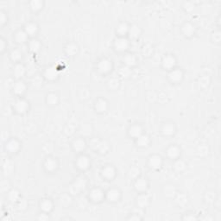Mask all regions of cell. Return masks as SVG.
<instances>
[{
  "mask_svg": "<svg viewBox=\"0 0 221 221\" xmlns=\"http://www.w3.org/2000/svg\"><path fill=\"white\" fill-rule=\"evenodd\" d=\"M115 46H116V49L119 51H124L125 49H128V46H129V42L125 38H118L117 41H116V43H115Z\"/></svg>",
  "mask_w": 221,
  "mask_h": 221,
  "instance_id": "6da1fadb",
  "label": "cell"
},
{
  "mask_svg": "<svg viewBox=\"0 0 221 221\" xmlns=\"http://www.w3.org/2000/svg\"><path fill=\"white\" fill-rule=\"evenodd\" d=\"M99 69L102 73H108L111 69V63L108 60H102L99 64Z\"/></svg>",
  "mask_w": 221,
  "mask_h": 221,
  "instance_id": "7a4b0ae2",
  "label": "cell"
},
{
  "mask_svg": "<svg viewBox=\"0 0 221 221\" xmlns=\"http://www.w3.org/2000/svg\"><path fill=\"white\" fill-rule=\"evenodd\" d=\"M106 196L110 201H117L120 197V192L117 189H111L107 193Z\"/></svg>",
  "mask_w": 221,
  "mask_h": 221,
  "instance_id": "3957f363",
  "label": "cell"
},
{
  "mask_svg": "<svg viewBox=\"0 0 221 221\" xmlns=\"http://www.w3.org/2000/svg\"><path fill=\"white\" fill-rule=\"evenodd\" d=\"M15 108L16 110H18L20 113H23L24 111H26L27 108H28V103L24 100H21L19 99L16 102V105H15Z\"/></svg>",
  "mask_w": 221,
  "mask_h": 221,
  "instance_id": "277c9868",
  "label": "cell"
},
{
  "mask_svg": "<svg viewBox=\"0 0 221 221\" xmlns=\"http://www.w3.org/2000/svg\"><path fill=\"white\" fill-rule=\"evenodd\" d=\"M149 165L151 166L153 168H159L162 165V160L159 156H153L149 159Z\"/></svg>",
  "mask_w": 221,
  "mask_h": 221,
  "instance_id": "5b68a950",
  "label": "cell"
},
{
  "mask_svg": "<svg viewBox=\"0 0 221 221\" xmlns=\"http://www.w3.org/2000/svg\"><path fill=\"white\" fill-rule=\"evenodd\" d=\"M89 163H90V162H89L88 158L86 157V156H81V157H80V158L78 159V161H77V165H78V167H79L80 168H81V169H86V168H87L88 166H89Z\"/></svg>",
  "mask_w": 221,
  "mask_h": 221,
  "instance_id": "8992f818",
  "label": "cell"
},
{
  "mask_svg": "<svg viewBox=\"0 0 221 221\" xmlns=\"http://www.w3.org/2000/svg\"><path fill=\"white\" fill-rule=\"evenodd\" d=\"M169 78L172 81L174 82H178L182 80V73L180 70H173L169 74Z\"/></svg>",
  "mask_w": 221,
  "mask_h": 221,
  "instance_id": "52a82bcc",
  "label": "cell"
},
{
  "mask_svg": "<svg viewBox=\"0 0 221 221\" xmlns=\"http://www.w3.org/2000/svg\"><path fill=\"white\" fill-rule=\"evenodd\" d=\"M91 198L94 201H100L103 198V193L99 189H93L91 192Z\"/></svg>",
  "mask_w": 221,
  "mask_h": 221,
  "instance_id": "ba28073f",
  "label": "cell"
},
{
  "mask_svg": "<svg viewBox=\"0 0 221 221\" xmlns=\"http://www.w3.org/2000/svg\"><path fill=\"white\" fill-rule=\"evenodd\" d=\"M6 149L11 151V152H16L18 151L19 149V143L17 140H11L10 141L7 145H6Z\"/></svg>",
  "mask_w": 221,
  "mask_h": 221,
  "instance_id": "9c48e42d",
  "label": "cell"
},
{
  "mask_svg": "<svg viewBox=\"0 0 221 221\" xmlns=\"http://www.w3.org/2000/svg\"><path fill=\"white\" fill-rule=\"evenodd\" d=\"M175 64V60L172 56H167L163 60V66L166 68H172Z\"/></svg>",
  "mask_w": 221,
  "mask_h": 221,
  "instance_id": "30bf717a",
  "label": "cell"
},
{
  "mask_svg": "<svg viewBox=\"0 0 221 221\" xmlns=\"http://www.w3.org/2000/svg\"><path fill=\"white\" fill-rule=\"evenodd\" d=\"M103 175L107 179H112L115 175V170L112 167H106L103 170Z\"/></svg>",
  "mask_w": 221,
  "mask_h": 221,
  "instance_id": "8fae6325",
  "label": "cell"
},
{
  "mask_svg": "<svg viewBox=\"0 0 221 221\" xmlns=\"http://www.w3.org/2000/svg\"><path fill=\"white\" fill-rule=\"evenodd\" d=\"M149 144V139L147 136L145 135H141L140 137H137V145L140 147H145Z\"/></svg>",
  "mask_w": 221,
  "mask_h": 221,
  "instance_id": "7c38bea8",
  "label": "cell"
},
{
  "mask_svg": "<svg viewBox=\"0 0 221 221\" xmlns=\"http://www.w3.org/2000/svg\"><path fill=\"white\" fill-rule=\"evenodd\" d=\"M13 89L14 92L17 94H22L23 92L25 91V85L23 84V82L18 81L17 82L14 86H13Z\"/></svg>",
  "mask_w": 221,
  "mask_h": 221,
  "instance_id": "4fadbf2b",
  "label": "cell"
},
{
  "mask_svg": "<svg viewBox=\"0 0 221 221\" xmlns=\"http://www.w3.org/2000/svg\"><path fill=\"white\" fill-rule=\"evenodd\" d=\"M130 136H132L133 137H138L142 135V129L140 126H137V125H135V126H132L130 129Z\"/></svg>",
  "mask_w": 221,
  "mask_h": 221,
  "instance_id": "5bb4252c",
  "label": "cell"
},
{
  "mask_svg": "<svg viewBox=\"0 0 221 221\" xmlns=\"http://www.w3.org/2000/svg\"><path fill=\"white\" fill-rule=\"evenodd\" d=\"M45 76L49 80H55V78L58 76L57 71L53 68H49L45 71Z\"/></svg>",
  "mask_w": 221,
  "mask_h": 221,
  "instance_id": "9a60e30c",
  "label": "cell"
},
{
  "mask_svg": "<svg viewBox=\"0 0 221 221\" xmlns=\"http://www.w3.org/2000/svg\"><path fill=\"white\" fill-rule=\"evenodd\" d=\"M37 31V27L35 23H29L25 26V32L27 35H34Z\"/></svg>",
  "mask_w": 221,
  "mask_h": 221,
  "instance_id": "2e32d148",
  "label": "cell"
},
{
  "mask_svg": "<svg viewBox=\"0 0 221 221\" xmlns=\"http://www.w3.org/2000/svg\"><path fill=\"white\" fill-rule=\"evenodd\" d=\"M136 188L139 191H144L147 188V182L144 179H138L136 182Z\"/></svg>",
  "mask_w": 221,
  "mask_h": 221,
  "instance_id": "e0dca14e",
  "label": "cell"
},
{
  "mask_svg": "<svg viewBox=\"0 0 221 221\" xmlns=\"http://www.w3.org/2000/svg\"><path fill=\"white\" fill-rule=\"evenodd\" d=\"M45 168H46V169L49 170V171H54L55 169H56V168H57V163H56V162H55V160H53V159H49V160H47L46 163H45Z\"/></svg>",
  "mask_w": 221,
  "mask_h": 221,
  "instance_id": "ac0fdd59",
  "label": "cell"
},
{
  "mask_svg": "<svg viewBox=\"0 0 221 221\" xmlns=\"http://www.w3.org/2000/svg\"><path fill=\"white\" fill-rule=\"evenodd\" d=\"M137 204L140 207H145L149 204V197L147 195H140L137 199Z\"/></svg>",
  "mask_w": 221,
  "mask_h": 221,
  "instance_id": "d6986e66",
  "label": "cell"
},
{
  "mask_svg": "<svg viewBox=\"0 0 221 221\" xmlns=\"http://www.w3.org/2000/svg\"><path fill=\"white\" fill-rule=\"evenodd\" d=\"M85 147H86V144L82 139H77L76 141H74V148L75 150L81 151L85 149Z\"/></svg>",
  "mask_w": 221,
  "mask_h": 221,
  "instance_id": "ffe728a7",
  "label": "cell"
},
{
  "mask_svg": "<svg viewBox=\"0 0 221 221\" xmlns=\"http://www.w3.org/2000/svg\"><path fill=\"white\" fill-rule=\"evenodd\" d=\"M95 107H96V110L98 111H105L107 108V104H106V102L105 100L99 99V100L97 101Z\"/></svg>",
  "mask_w": 221,
  "mask_h": 221,
  "instance_id": "44dd1931",
  "label": "cell"
},
{
  "mask_svg": "<svg viewBox=\"0 0 221 221\" xmlns=\"http://www.w3.org/2000/svg\"><path fill=\"white\" fill-rule=\"evenodd\" d=\"M182 30H183V33H184L186 36H187V37H190V36H192L194 33V26L191 25V24H189V23L185 24Z\"/></svg>",
  "mask_w": 221,
  "mask_h": 221,
  "instance_id": "7402d4cb",
  "label": "cell"
},
{
  "mask_svg": "<svg viewBox=\"0 0 221 221\" xmlns=\"http://www.w3.org/2000/svg\"><path fill=\"white\" fill-rule=\"evenodd\" d=\"M85 186H86V181L83 178H79L76 180L74 187L77 191H80V190H82L85 187Z\"/></svg>",
  "mask_w": 221,
  "mask_h": 221,
  "instance_id": "603a6c76",
  "label": "cell"
},
{
  "mask_svg": "<svg viewBox=\"0 0 221 221\" xmlns=\"http://www.w3.org/2000/svg\"><path fill=\"white\" fill-rule=\"evenodd\" d=\"M41 207L44 212H49L53 207V204L49 200H44L41 204Z\"/></svg>",
  "mask_w": 221,
  "mask_h": 221,
  "instance_id": "cb8c5ba5",
  "label": "cell"
},
{
  "mask_svg": "<svg viewBox=\"0 0 221 221\" xmlns=\"http://www.w3.org/2000/svg\"><path fill=\"white\" fill-rule=\"evenodd\" d=\"M27 39V34L24 31H19L16 35V41L19 43H23Z\"/></svg>",
  "mask_w": 221,
  "mask_h": 221,
  "instance_id": "d4e9b609",
  "label": "cell"
},
{
  "mask_svg": "<svg viewBox=\"0 0 221 221\" xmlns=\"http://www.w3.org/2000/svg\"><path fill=\"white\" fill-rule=\"evenodd\" d=\"M179 155V149L176 147H171L168 150V156L170 158H175Z\"/></svg>",
  "mask_w": 221,
  "mask_h": 221,
  "instance_id": "484cf974",
  "label": "cell"
},
{
  "mask_svg": "<svg viewBox=\"0 0 221 221\" xmlns=\"http://www.w3.org/2000/svg\"><path fill=\"white\" fill-rule=\"evenodd\" d=\"M24 72H25V69H24V68L22 65L16 66V68L14 69V74L16 75V77H18V78L22 77L24 74Z\"/></svg>",
  "mask_w": 221,
  "mask_h": 221,
  "instance_id": "4316f807",
  "label": "cell"
},
{
  "mask_svg": "<svg viewBox=\"0 0 221 221\" xmlns=\"http://www.w3.org/2000/svg\"><path fill=\"white\" fill-rule=\"evenodd\" d=\"M125 62L127 66H133L136 62V57L132 55H127L125 57Z\"/></svg>",
  "mask_w": 221,
  "mask_h": 221,
  "instance_id": "83f0119b",
  "label": "cell"
},
{
  "mask_svg": "<svg viewBox=\"0 0 221 221\" xmlns=\"http://www.w3.org/2000/svg\"><path fill=\"white\" fill-rule=\"evenodd\" d=\"M175 132V128H174V126L172 125H170V124H167L164 125V127H163V133L167 135V136H170V135H172L173 133Z\"/></svg>",
  "mask_w": 221,
  "mask_h": 221,
  "instance_id": "f1b7e54d",
  "label": "cell"
},
{
  "mask_svg": "<svg viewBox=\"0 0 221 221\" xmlns=\"http://www.w3.org/2000/svg\"><path fill=\"white\" fill-rule=\"evenodd\" d=\"M77 50H78L77 46H76V45H74V44H73V43L69 44V45L67 47V49H66V52H67V54L69 55H74V54H76Z\"/></svg>",
  "mask_w": 221,
  "mask_h": 221,
  "instance_id": "f546056e",
  "label": "cell"
},
{
  "mask_svg": "<svg viewBox=\"0 0 221 221\" xmlns=\"http://www.w3.org/2000/svg\"><path fill=\"white\" fill-rule=\"evenodd\" d=\"M30 48L32 51L36 52L37 50L40 49L41 48V43L37 41V40H32L30 43Z\"/></svg>",
  "mask_w": 221,
  "mask_h": 221,
  "instance_id": "4dcf8cb0",
  "label": "cell"
},
{
  "mask_svg": "<svg viewBox=\"0 0 221 221\" xmlns=\"http://www.w3.org/2000/svg\"><path fill=\"white\" fill-rule=\"evenodd\" d=\"M128 31H129V28H128L127 24H125V23H121V24H119V26L118 27V32L120 35H125V34H126Z\"/></svg>",
  "mask_w": 221,
  "mask_h": 221,
  "instance_id": "1f68e13d",
  "label": "cell"
},
{
  "mask_svg": "<svg viewBox=\"0 0 221 221\" xmlns=\"http://www.w3.org/2000/svg\"><path fill=\"white\" fill-rule=\"evenodd\" d=\"M47 101L49 105H55L58 101V98L54 93H50L49 95H48Z\"/></svg>",
  "mask_w": 221,
  "mask_h": 221,
  "instance_id": "d6a6232c",
  "label": "cell"
},
{
  "mask_svg": "<svg viewBox=\"0 0 221 221\" xmlns=\"http://www.w3.org/2000/svg\"><path fill=\"white\" fill-rule=\"evenodd\" d=\"M130 37H137L140 34V30L137 26H132L130 30Z\"/></svg>",
  "mask_w": 221,
  "mask_h": 221,
  "instance_id": "836d02e7",
  "label": "cell"
},
{
  "mask_svg": "<svg viewBox=\"0 0 221 221\" xmlns=\"http://www.w3.org/2000/svg\"><path fill=\"white\" fill-rule=\"evenodd\" d=\"M9 198H10V200H11V201H17L19 198L18 192L16 191V190L11 191V192L10 193V194H9Z\"/></svg>",
  "mask_w": 221,
  "mask_h": 221,
  "instance_id": "e575fe53",
  "label": "cell"
},
{
  "mask_svg": "<svg viewBox=\"0 0 221 221\" xmlns=\"http://www.w3.org/2000/svg\"><path fill=\"white\" fill-rule=\"evenodd\" d=\"M139 173H140V170L137 168H130V170L129 172V175L130 177H132V178H137V176H138V175H139Z\"/></svg>",
  "mask_w": 221,
  "mask_h": 221,
  "instance_id": "d590c367",
  "label": "cell"
},
{
  "mask_svg": "<svg viewBox=\"0 0 221 221\" xmlns=\"http://www.w3.org/2000/svg\"><path fill=\"white\" fill-rule=\"evenodd\" d=\"M108 85H109V87L111 89H116L119 86V81L116 79H111L109 80Z\"/></svg>",
  "mask_w": 221,
  "mask_h": 221,
  "instance_id": "8d00e7d4",
  "label": "cell"
},
{
  "mask_svg": "<svg viewBox=\"0 0 221 221\" xmlns=\"http://www.w3.org/2000/svg\"><path fill=\"white\" fill-rule=\"evenodd\" d=\"M165 193L168 196H173L175 194V189L172 186H167L165 187Z\"/></svg>",
  "mask_w": 221,
  "mask_h": 221,
  "instance_id": "74e56055",
  "label": "cell"
},
{
  "mask_svg": "<svg viewBox=\"0 0 221 221\" xmlns=\"http://www.w3.org/2000/svg\"><path fill=\"white\" fill-rule=\"evenodd\" d=\"M101 153H106L108 149H109V145H108V144L107 143H106V142H101V144H100V145H99V147L98 149Z\"/></svg>",
  "mask_w": 221,
  "mask_h": 221,
  "instance_id": "f35d334b",
  "label": "cell"
},
{
  "mask_svg": "<svg viewBox=\"0 0 221 221\" xmlns=\"http://www.w3.org/2000/svg\"><path fill=\"white\" fill-rule=\"evenodd\" d=\"M175 169L178 170V171H182V170H184L185 168H186V164H185L182 161H178V162L175 163Z\"/></svg>",
  "mask_w": 221,
  "mask_h": 221,
  "instance_id": "ab89813d",
  "label": "cell"
},
{
  "mask_svg": "<svg viewBox=\"0 0 221 221\" xmlns=\"http://www.w3.org/2000/svg\"><path fill=\"white\" fill-rule=\"evenodd\" d=\"M130 74V71L129 68H127V67L122 68H120V70H119V74H120L122 77H127V76H129Z\"/></svg>",
  "mask_w": 221,
  "mask_h": 221,
  "instance_id": "60d3db41",
  "label": "cell"
},
{
  "mask_svg": "<svg viewBox=\"0 0 221 221\" xmlns=\"http://www.w3.org/2000/svg\"><path fill=\"white\" fill-rule=\"evenodd\" d=\"M100 144H101V142H100L98 138L92 139V141H91V143H90L91 147H92V149H98L99 147V145H100Z\"/></svg>",
  "mask_w": 221,
  "mask_h": 221,
  "instance_id": "b9f144b4",
  "label": "cell"
},
{
  "mask_svg": "<svg viewBox=\"0 0 221 221\" xmlns=\"http://www.w3.org/2000/svg\"><path fill=\"white\" fill-rule=\"evenodd\" d=\"M21 57H22V55H21V53L19 52L18 50H14V51H12V53H11V58H12L13 61H19V60L21 59Z\"/></svg>",
  "mask_w": 221,
  "mask_h": 221,
  "instance_id": "7bdbcfd3",
  "label": "cell"
},
{
  "mask_svg": "<svg viewBox=\"0 0 221 221\" xmlns=\"http://www.w3.org/2000/svg\"><path fill=\"white\" fill-rule=\"evenodd\" d=\"M31 7L34 9V10H39L41 7H42V3L41 2V1H32L31 2Z\"/></svg>",
  "mask_w": 221,
  "mask_h": 221,
  "instance_id": "ee69618b",
  "label": "cell"
},
{
  "mask_svg": "<svg viewBox=\"0 0 221 221\" xmlns=\"http://www.w3.org/2000/svg\"><path fill=\"white\" fill-rule=\"evenodd\" d=\"M176 200H177V202H179L180 205H185L187 202V198L183 194H181L180 196H178V198Z\"/></svg>",
  "mask_w": 221,
  "mask_h": 221,
  "instance_id": "f6af8a7d",
  "label": "cell"
},
{
  "mask_svg": "<svg viewBox=\"0 0 221 221\" xmlns=\"http://www.w3.org/2000/svg\"><path fill=\"white\" fill-rule=\"evenodd\" d=\"M65 202H67L68 206L71 203V199H70V197H68V195H64V196L61 197V205L64 206Z\"/></svg>",
  "mask_w": 221,
  "mask_h": 221,
  "instance_id": "bcb514c9",
  "label": "cell"
},
{
  "mask_svg": "<svg viewBox=\"0 0 221 221\" xmlns=\"http://www.w3.org/2000/svg\"><path fill=\"white\" fill-rule=\"evenodd\" d=\"M207 151H208V149L206 148V146L202 145V146L200 147V153H201V155H206Z\"/></svg>",
  "mask_w": 221,
  "mask_h": 221,
  "instance_id": "7dc6e473",
  "label": "cell"
},
{
  "mask_svg": "<svg viewBox=\"0 0 221 221\" xmlns=\"http://www.w3.org/2000/svg\"><path fill=\"white\" fill-rule=\"evenodd\" d=\"M5 15H4V13H1V24H4V22H5Z\"/></svg>",
  "mask_w": 221,
  "mask_h": 221,
  "instance_id": "c3c4849f",
  "label": "cell"
},
{
  "mask_svg": "<svg viewBox=\"0 0 221 221\" xmlns=\"http://www.w3.org/2000/svg\"><path fill=\"white\" fill-rule=\"evenodd\" d=\"M130 220H141V218H140L139 216H136V215H134V216L130 217Z\"/></svg>",
  "mask_w": 221,
  "mask_h": 221,
  "instance_id": "681fc988",
  "label": "cell"
},
{
  "mask_svg": "<svg viewBox=\"0 0 221 221\" xmlns=\"http://www.w3.org/2000/svg\"><path fill=\"white\" fill-rule=\"evenodd\" d=\"M214 36L213 37L215 38V37H217V39H216V42H220V33L219 32H217V33H215V34H213Z\"/></svg>",
  "mask_w": 221,
  "mask_h": 221,
  "instance_id": "f907efd6",
  "label": "cell"
},
{
  "mask_svg": "<svg viewBox=\"0 0 221 221\" xmlns=\"http://www.w3.org/2000/svg\"><path fill=\"white\" fill-rule=\"evenodd\" d=\"M48 219H49V217H48V216H44V214L41 215V216L38 218V220H48Z\"/></svg>",
  "mask_w": 221,
  "mask_h": 221,
  "instance_id": "816d5d0a",
  "label": "cell"
},
{
  "mask_svg": "<svg viewBox=\"0 0 221 221\" xmlns=\"http://www.w3.org/2000/svg\"><path fill=\"white\" fill-rule=\"evenodd\" d=\"M185 220H195V218L194 216H192V217L189 216V217H186Z\"/></svg>",
  "mask_w": 221,
  "mask_h": 221,
  "instance_id": "f5cc1de1",
  "label": "cell"
},
{
  "mask_svg": "<svg viewBox=\"0 0 221 221\" xmlns=\"http://www.w3.org/2000/svg\"><path fill=\"white\" fill-rule=\"evenodd\" d=\"M1 43H2L1 49H2V50H4V40H2V41H1Z\"/></svg>",
  "mask_w": 221,
  "mask_h": 221,
  "instance_id": "db71d44e",
  "label": "cell"
}]
</instances>
